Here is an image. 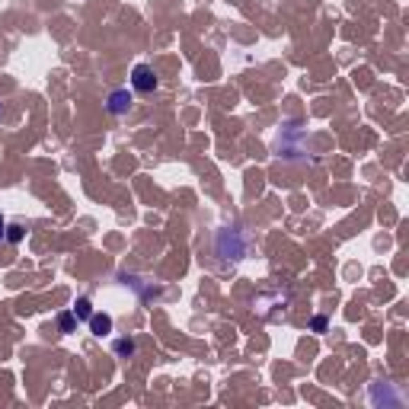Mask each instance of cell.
<instances>
[{"instance_id":"6da1fadb","label":"cell","mask_w":409,"mask_h":409,"mask_svg":"<svg viewBox=\"0 0 409 409\" xmlns=\"http://www.w3.org/2000/svg\"><path fill=\"white\" fill-rule=\"evenodd\" d=\"M246 250H250V237L243 234L240 227H224V230H218V237H215V253L221 259L240 263V259L246 256Z\"/></svg>"},{"instance_id":"7a4b0ae2","label":"cell","mask_w":409,"mask_h":409,"mask_svg":"<svg viewBox=\"0 0 409 409\" xmlns=\"http://www.w3.org/2000/svg\"><path fill=\"white\" fill-rule=\"evenodd\" d=\"M160 87V77L151 64H134L132 68V90L134 93H153Z\"/></svg>"},{"instance_id":"3957f363","label":"cell","mask_w":409,"mask_h":409,"mask_svg":"<svg viewBox=\"0 0 409 409\" xmlns=\"http://www.w3.org/2000/svg\"><path fill=\"white\" fill-rule=\"evenodd\" d=\"M134 106V93L132 90H112L109 99H106V109L109 115H128Z\"/></svg>"},{"instance_id":"277c9868","label":"cell","mask_w":409,"mask_h":409,"mask_svg":"<svg viewBox=\"0 0 409 409\" xmlns=\"http://www.w3.org/2000/svg\"><path fill=\"white\" fill-rule=\"evenodd\" d=\"M87 323H90V333L96 336V339H106V336H112V326H115V323H112V317H109L106 310H99V313L93 310V317L87 320Z\"/></svg>"},{"instance_id":"5b68a950","label":"cell","mask_w":409,"mask_h":409,"mask_svg":"<svg viewBox=\"0 0 409 409\" xmlns=\"http://www.w3.org/2000/svg\"><path fill=\"white\" fill-rule=\"evenodd\" d=\"M112 355L115 358H134L138 355V339H132V336H122V339H112Z\"/></svg>"},{"instance_id":"8992f818","label":"cell","mask_w":409,"mask_h":409,"mask_svg":"<svg viewBox=\"0 0 409 409\" xmlns=\"http://www.w3.org/2000/svg\"><path fill=\"white\" fill-rule=\"evenodd\" d=\"M371 400L375 403H390V406H400V394H394V390H390V384H384V390H381V384H375V387H371Z\"/></svg>"},{"instance_id":"52a82bcc","label":"cell","mask_w":409,"mask_h":409,"mask_svg":"<svg viewBox=\"0 0 409 409\" xmlns=\"http://www.w3.org/2000/svg\"><path fill=\"white\" fill-rule=\"evenodd\" d=\"M77 326H80V320H77L74 310H61V313H58V329H61L64 336H68V333H77Z\"/></svg>"},{"instance_id":"ba28073f","label":"cell","mask_w":409,"mask_h":409,"mask_svg":"<svg viewBox=\"0 0 409 409\" xmlns=\"http://www.w3.org/2000/svg\"><path fill=\"white\" fill-rule=\"evenodd\" d=\"M70 310L77 313V320H90V317H93V301H90V298H77Z\"/></svg>"},{"instance_id":"9c48e42d","label":"cell","mask_w":409,"mask_h":409,"mask_svg":"<svg viewBox=\"0 0 409 409\" xmlns=\"http://www.w3.org/2000/svg\"><path fill=\"white\" fill-rule=\"evenodd\" d=\"M23 237H26V227H23V224H7V237H4V240L23 243Z\"/></svg>"},{"instance_id":"30bf717a","label":"cell","mask_w":409,"mask_h":409,"mask_svg":"<svg viewBox=\"0 0 409 409\" xmlns=\"http://www.w3.org/2000/svg\"><path fill=\"white\" fill-rule=\"evenodd\" d=\"M326 329H329V320H326L323 313H317V317L310 320V333H317V336H320V333H326Z\"/></svg>"},{"instance_id":"8fae6325","label":"cell","mask_w":409,"mask_h":409,"mask_svg":"<svg viewBox=\"0 0 409 409\" xmlns=\"http://www.w3.org/2000/svg\"><path fill=\"white\" fill-rule=\"evenodd\" d=\"M4 237H7V218L0 215V240H4Z\"/></svg>"}]
</instances>
